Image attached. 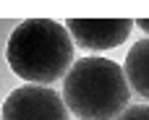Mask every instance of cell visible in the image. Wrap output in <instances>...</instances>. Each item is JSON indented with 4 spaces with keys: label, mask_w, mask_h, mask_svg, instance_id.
Wrapping results in <instances>:
<instances>
[{
    "label": "cell",
    "mask_w": 149,
    "mask_h": 120,
    "mask_svg": "<svg viewBox=\"0 0 149 120\" xmlns=\"http://www.w3.org/2000/svg\"><path fill=\"white\" fill-rule=\"evenodd\" d=\"M5 58L18 78L34 86H50L73 65V42L63 24L52 18H26L10 31Z\"/></svg>",
    "instance_id": "cell-1"
},
{
    "label": "cell",
    "mask_w": 149,
    "mask_h": 120,
    "mask_svg": "<svg viewBox=\"0 0 149 120\" xmlns=\"http://www.w3.org/2000/svg\"><path fill=\"white\" fill-rule=\"evenodd\" d=\"M63 105L79 120H115L131 99L126 76L115 60L81 58L63 76Z\"/></svg>",
    "instance_id": "cell-2"
},
{
    "label": "cell",
    "mask_w": 149,
    "mask_h": 120,
    "mask_svg": "<svg viewBox=\"0 0 149 120\" xmlns=\"http://www.w3.org/2000/svg\"><path fill=\"white\" fill-rule=\"evenodd\" d=\"M0 120H68V110L50 86H18L3 102Z\"/></svg>",
    "instance_id": "cell-3"
},
{
    "label": "cell",
    "mask_w": 149,
    "mask_h": 120,
    "mask_svg": "<svg viewBox=\"0 0 149 120\" xmlns=\"http://www.w3.org/2000/svg\"><path fill=\"white\" fill-rule=\"evenodd\" d=\"M134 29L131 18H68L65 31L71 42L86 50H113L128 39Z\"/></svg>",
    "instance_id": "cell-4"
},
{
    "label": "cell",
    "mask_w": 149,
    "mask_h": 120,
    "mask_svg": "<svg viewBox=\"0 0 149 120\" xmlns=\"http://www.w3.org/2000/svg\"><path fill=\"white\" fill-rule=\"evenodd\" d=\"M126 84L134 94L149 99V37L139 39L128 55H126V65H120Z\"/></svg>",
    "instance_id": "cell-5"
},
{
    "label": "cell",
    "mask_w": 149,
    "mask_h": 120,
    "mask_svg": "<svg viewBox=\"0 0 149 120\" xmlns=\"http://www.w3.org/2000/svg\"><path fill=\"white\" fill-rule=\"evenodd\" d=\"M115 120H149V105H128Z\"/></svg>",
    "instance_id": "cell-6"
},
{
    "label": "cell",
    "mask_w": 149,
    "mask_h": 120,
    "mask_svg": "<svg viewBox=\"0 0 149 120\" xmlns=\"http://www.w3.org/2000/svg\"><path fill=\"white\" fill-rule=\"evenodd\" d=\"M136 24H139V29H141V31H147V34H149V18H139Z\"/></svg>",
    "instance_id": "cell-7"
}]
</instances>
